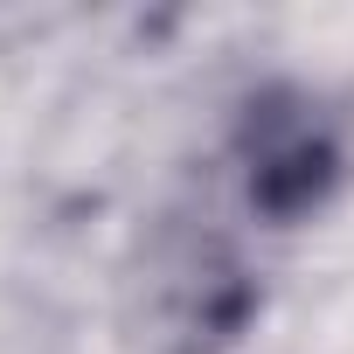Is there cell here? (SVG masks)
Returning a JSON list of instances; mask_svg holds the SVG:
<instances>
[{"mask_svg":"<svg viewBox=\"0 0 354 354\" xmlns=\"http://www.w3.org/2000/svg\"><path fill=\"white\" fill-rule=\"evenodd\" d=\"M243 160H250V202L278 223L306 216L340 174V146L319 118H306L299 104H250V125H243Z\"/></svg>","mask_w":354,"mask_h":354,"instance_id":"obj_1","label":"cell"}]
</instances>
